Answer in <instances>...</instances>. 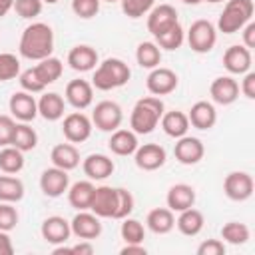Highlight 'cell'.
Here are the masks:
<instances>
[{
	"label": "cell",
	"mask_w": 255,
	"mask_h": 255,
	"mask_svg": "<svg viewBox=\"0 0 255 255\" xmlns=\"http://www.w3.org/2000/svg\"><path fill=\"white\" fill-rule=\"evenodd\" d=\"M161 128L163 131L169 135V137H181L187 133L189 129V120H187V114L179 112V110H171V112H163L161 116Z\"/></svg>",
	"instance_id": "31"
},
{
	"label": "cell",
	"mask_w": 255,
	"mask_h": 255,
	"mask_svg": "<svg viewBox=\"0 0 255 255\" xmlns=\"http://www.w3.org/2000/svg\"><path fill=\"white\" fill-rule=\"evenodd\" d=\"M8 108H10V116L18 122H32L36 116H38V102L34 100V96L30 92H14L10 96V102H8Z\"/></svg>",
	"instance_id": "15"
},
{
	"label": "cell",
	"mask_w": 255,
	"mask_h": 255,
	"mask_svg": "<svg viewBox=\"0 0 255 255\" xmlns=\"http://www.w3.org/2000/svg\"><path fill=\"white\" fill-rule=\"evenodd\" d=\"M145 253H147V249L141 243H126L120 249V255H145Z\"/></svg>",
	"instance_id": "51"
},
{
	"label": "cell",
	"mask_w": 255,
	"mask_h": 255,
	"mask_svg": "<svg viewBox=\"0 0 255 255\" xmlns=\"http://www.w3.org/2000/svg\"><path fill=\"white\" fill-rule=\"evenodd\" d=\"M165 159H167V153L159 143H143V145H137V149L133 151V161L143 171L159 169L165 163Z\"/></svg>",
	"instance_id": "16"
},
{
	"label": "cell",
	"mask_w": 255,
	"mask_h": 255,
	"mask_svg": "<svg viewBox=\"0 0 255 255\" xmlns=\"http://www.w3.org/2000/svg\"><path fill=\"white\" fill-rule=\"evenodd\" d=\"M139 141H137V133H133L131 129H116L112 131L110 135V141H108V147L112 149V153L116 155H133V151L137 149Z\"/></svg>",
	"instance_id": "25"
},
{
	"label": "cell",
	"mask_w": 255,
	"mask_h": 255,
	"mask_svg": "<svg viewBox=\"0 0 255 255\" xmlns=\"http://www.w3.org/2000/svg\"><path fill=\"white\" fill-rule=\"evenodd\" d=\"M66 102L58 92H48L38 100V116L48 122H58L64 118Z\"/></svg>",
	"instance_id": "26"
},
{
	"label": "cell",
	"mask_w": 255,
	"mask_h": 255,
	"mask_svg": "<svg viewBox=\"0 0 255 255\" xmlns=\"http://www.w3.org/2000/svg\"><path fill=\"white\" fill-rule=\"evenodd\" d=\"M66 102L76 110H86L94 102V86L88 80H72L66 84Z\"/></svg>",
	"instance_id": "19"
},
{
	"label": "cell",
	"mask_w": 255,
	"mask_h": 255,
	"mask_svg": "<svg viewBox=\"0 0 255 255\" xmlns=\"http://www.w3.org/2000/svg\"><path fill=\"white\" fill-rule=\"evenodd\" d=\"M173 155H175V159L181 165H195L205 155L203 141L199 137H193V135H187L185 133V135L177 137V141L173 145Z\"/></svg>",
	"instance_id": "10"
},
{
	"label": "cell",
	"mask_w": 255,
	"mask_h": 255,
	"mask_svg": "<svg viewBox=\"0 0 255 255\" xmlns=\"http://www.w3.org/2000/svg\"><path fill=\"white\" fill-rule=\"evenodd\" d=\"M177 84H179L177 74L173 70L161 68V66L153 68L149 72V76L145 78V88L151 96H167L177 88Z\"/></svg>",
	"instance_id": "12"
},
{
	"label": "cell",
	"mask_w": 255,
	"mask_h": 255,
	"mask_svg": "<svg viewBox=\"0 0 255 255\" xmlns=\"http://www.w3.org/2000/svg\"><path fill=\"white\" fill-rule=\"evenodd\" d=\"M135 60H137V64L141 68L153 70L161 62V48L155 42H141L135 48Z\"/></svg>",
	"instance_id": "35"
},
{
	"label": "cell",
	"mask_w": 255,
	"mask_h": 255,
	"mask_svg": "<svg viewBox=\"0 0 255 255\" xmlns=\"http://www.w3.org/2000/svg\"><path fill=\"white\" fill-rule=\"evenodd\" d=\"M98 52L96 48L88 46V44H78L68 52V66L76 72H90L94 70L100 62H98Z\"/></svg>",
	"instance_id": "22"
},
{
	"label": "cell",
	"mask_w": 255,
	"mask_h": 255,
	"mask_svg": "<svg viewBox=\"0 0 255 255\" xmlns=\"http://www.w3.org/2000/svg\"><path fill=\"white\" fill-rule=\"evenodd\" d=\"M120 2H122V12L128 18H141L155 6V0H120Z\"/></svg>",
	"instance_id": "41"
},
{
	"label": "cell",
	"mask_w": 255,
	"mask_h": 255,
	"mask_svg": "<svg viewBox=\"0 0 255 255\" xmlns=\"http://www.w3.org/2000/svg\"><path fill=\"white\" fill-rule=\"evenodd\" d=\"M185 40L193 52L207 54L213 50V46L217 42V28L209 20H195V22H191V26L187 30Z\"/></svg>",
	"instance_id": "5"
},
{
	"label": "cell",
	"mask_w": 255,
	"mask_h": 255,
	"mask_svg": "<svg viewBox=\"0 0 255 255\" xmlns=\"http://www.w3.org/2000/svg\"><path fill=\"white\" fill-rule=\"evenodd\" d=\"M70 187V175L66 169H60L56 165L48 167L40 175V189L46 197H60Z\"/></svg>",
	"instance_id": "13"
},
{
	"label": "cell",
	"mask_w": 255,
	"mask_h": 255,
	"mask_svg": "<svg viewBox=\"0 0 255 255\" xmlns=\"http://www.w3.org/2000/svg\"><path fill=\"white\" fill-rule=\"evenodd\" d=\"M42 8H44L42 0H14V10L24 20H32V18L40 16Z\"/></svg>",
	"instance_id": "44"
},
{
	"label": "cell",
	"mask_w": 255,
	"mask_h": 255,
	"mask_svg": "<svg viewBox=\"0 0 255 255\" xmlns=\"http://www.w3.org/2000/svg\"><path fill=\"white\" fill-rule=\"evenodd\" d=\"M116 191H118V207H116L114 219L129 217V213L133 211V205H135V199H133L131 191H128L126 187H116Z\"/></svg>",
	"instance_id": "43"
},
{
	"label": "cell",
	"mask_w": 255,
	"mask_h": 255,
	"mask_svg": "<svg viewBox=\"0 0 255 255\" xmlns=\"http://www.w3.org/2000/svg\"><path fill=\"white\" fill-rule=\"evenodd\" d=\"M209 96L219 106H229L239 98V84L231 76H219L209 86Z\"/></svg>",
	"instance_id": "20"
},
{
	"label": "cell",
	"mask_w": 255,
	"mask_h": 255,
	"mask_svg": "<svg viewBox=\"0 0 255 255\" xmlns=\"http://www.w3.org/2000/svg\"><path fill=\"white\" fill-rule=\"evenodd\" d=\"M50 159H52V165L60 167V169H66V171H72L80 165V151L74 143H58L52 147V153H50Z\"/></svg>",
	"instance_id": "27"
},
{
	"label": "cell",
	"mask_w": 255,
	"mask_h": 255,
	"mask_svg": "<svg viewBox=\"0 0 255 255\" xmlns=\"http://www.w3.org/2000/svg\"><path fill=\"white\" fill-rule=\"evenodd\" d=\"M14 118L12 116H6V114H0V147L4 145H10V139H12V131H14Z\"/></svg>",
	"instance_id": "47"
},
{
	"label": "cell",
	"mask_w": 255,
	"mask_h": 255,
	"mask_svg": "<svg viewBox=\"0 0 255 255\" xmlns=\"http://www.w3.org/2000/svg\"><path fill=\"white\" fill-rule=\"evenodd\" d=\"M203 225H205V217H203V213H201L199 209H195V207H187V209L179 211V217L175 219V227H177L179 233L185 235V237H195V235H199L201 229H203Z\"/></svg>",
	"instance_id": "28"
},
{
	"label": "cell",
	"mask_w": 255,
	"mask_h": 255,
	"mask_svg": "<svg viewBox=\"0 0 255 255\" xmlns=\"http://www.w3.org/2000/svg\"><path fill=\"white\" fill-rule=\"evenodd\" d=\"M20 56L26 60L40 62L54 52V30L44 22H32L24 28L18 44Z\"/></svg>",
	"instance_id": "1"
},
{
	"label": "cell",
	"mask_w": 255,
	"mask_h": 255,
	"mask_svg": "<svg viewBox=\"0 0 255 255\" xmlns=\"http://www.w3.org/2000/svg\"><path fill=\"white\" fill-rule=\"evenodd\" d=\"M175 24H179V18H177V10L171 4H159L147 12V32L153 38L173 28Z\"/></svg>",
	"instance_id": "9"
},
{
	"label": "cell",
	"mask_w": 255,
	"mask_h": 255,
	"mask_svg": "<svg viewBox=\"0 0 255 255\" xmlns=\"http://www.w3.org/2000/svg\"><path fill=\"white\" fill-rule=\"evenodd\" d=\"M94 70L96 72L92 78V86L100 92H110V90L122 88L129 82V76H131L129 66L120 58H106Z\"/></svg>",
	"instance_id": "3"
},
{
	"label": "cell",
	"mask_w": 255,
	"mask_h": 255,
	"mask_svg": "<svg viewBox=\"0 0 255 255\" xmlns=\"http://www.w3.org/2000/svg\"><path fill=\"white\" fill-rule=\"evenodd\" d=\"M189 126H193L195 129H211L217 122V112L215 106L207 100H199L191 106L189 114H187Z\"/></svg>",
	"instance_id": "23"
},
{
	"label": "cell",
	"mask_w": 255,
	"mask_h": 255,
	"mask_svg": "<svg viewBox=\"0 0 255 255\" xmlns=\"http://www.w3.org/2000/svg\"><path fill=\"white\" fill-rule=\"evenodd\" d=\"M253 0H227L223 12L217 20V30L223 34H235L239 32L247 22L253 18Z\"/></svg>",
	"instance_id": "4"
},
{
	"label": "cell",
	"mask_w": 255,
	"mask_h": 255,
	"mask_svg": "<svg viewBox=\"0 0 255 255\" xmlns=\"http://www.w3.org/2000/svg\"><path fill=\"white\" fill-rule=\"evenodd\" d=\"M72 253H74V255H92V253H94V245H92V241L82 239L80 243L72 245Z\"/></svg>",
	"instance_id": "53"
},
{
	"label": "cell",
	"mask_w": 255,
	"mask_h": 255,
	"mask_svg": "<svg viewBox=\"0 0 255 255\" xmlns=\"http://www.w3.org/2000/svg\"><path fill=\"white\" fill-rule=\"evenodd\" d=\"M10 145L18 147L20 151H32L38 145V133H36V129L30 124H26V122L16 124L14 126V131H12Z\"/></svg>",
	"instance_id": "32"
},
{
	"label": "cell",
	"mask_w": 255,
	"mask_h": 255,
	"mask_svg": "<svg viewBox=\"0 0 255 255\" xmlns=\"http://www.w3.org/2000/svg\"><path fill=\"white\" fill-rule=\"evenodd\" d=\"M92 129H94V124H92V118H88L86 114L82 112H72L64 118V124H62V131H64V137L70 141V143H84L90 135H92Z\"/></svg>",
	"instance_id": "7"
},
{
	"label": "cell",
	"mask_w": 255,
	"mask_h": 255,
	"mask_svg": "<svg viewBox=\"0 0 255 255\" xmlns=\"http://www.w3.org/2000/svg\"><path fill=\"white\" fill-rule=\"evenodd\" d=\"M18 82H20L22 90H24V92H30V94H40V92L46 90V86H44L42 80L38 78L34 66L28 68V70H24V72H20V74H18Z\"/></svg>",
	"instance_id": "42"
},
{
	"label": "cell",
	"mask_w": 255,
	"mask_h": 255,
	"mask_svg": "<svg viewBox=\"0 0 255 255\" xmlns=\"http://www.w3.org/2000/svg\"><path fill=\"white\" fill-rule=\"evenodd\" d=\"M12 253H14V245L8 231H0V255H12Z\"/></svg>",
	"instance_id": "52"
},
{
	"label": "cell",
	"mask_w": 255,
	"mask_h": 255,
	"mask_svg": "<svg viewBox=\"0 0 255 255\" xmlns=\"http://www.w3.org/2000/svg\"><path fill=\"white\" fill-rule=\"evenodd\" d=\"M118 207V191L110 185H100L94 189L90 211L96 213L100 219H114Z\"/></svg>",
	"instance_id": "11"
},
{
	"label": "cell",
	"mask_w": 255,
	"mask_h": 255,
	"mask_svg": "<svg viewBox=\"0 0 255 255\" xmlns=\"http://www.w3.org/2000/svg\"><path fill=\"white\" fill-rule=\"evenodd\" d=\"M197 255H225V243L221 239H205L197 247Z\"/></svg>",
	"instance_id": "48"
},
{
	"label": "cell",
	"mask_w": 255,
	"mask_h": 255,
	"mask_svg": "<svg viewBox=\"0 0 255 255\" xmlns=\"http://www.w3.org/2000/svg\"><path fill=\"white\" fill-rule=\"evenodd\" d=\"M70 229L78 239L92 241V239H98L102 235V221L96 213L84 209V211H78L74 215V219L70 221Z\"/></svg>",
	"instance_id": "14"
},
{
	"label": "cell",
	"mask_w": 255,
	"mask_h": 255,
	"mask_svg": "<svg viewBox=\"0 0 255 255\" xmlns=\"http://www.w3.org/2000/svg\"><path fill=\"white\" fill-rule=\"evenodd\" d=\"M44 4H56V2H60V0H42Z\"/></svg>",
	"instance_id": "56"
},
{
	"label": "cell",
	"mask_w": 255,
	"mask_h": 255,
	"mask_svg": "<svg viewBox=\"0 0 255 255\" xmlns=\"http://www.w3.org/2000/svg\"><path fill=\"white\" fill-rule=\"evenodd\" d=\"M183 4H189V6H195V4H199V2H203V0H181Z\"/></svg>",
	"instance_id": "55"
},
{
	"label": "cell",
	"mask_w": 255,
	"mask_h": 255,
	"mask_svg": "<svg viewBox=\"0 0 255 255\" xmlns=\"http://www.w3.org/2000/svg\"><path fill=\"white\" fill-rule=\"evenodd\" d=\"M203 2H211V4H217V2H223V0H203Z\"/></svg>",
	"instance_id": "57"
},
{
	"label": "cell",
	"mask_w": 255,
	"mask_h": 255,
	"mask_svg": "<svg viewBox=\"0 0 255 255\" xmlns=\"http://www.w3.org/2000/svg\"><path fill=\"white\" fill-rule=\"evenodd\" d=\"M253 177L247 171H231L223 179V191L231 201H247L253 195Z\"/></svg>",
	"instance_id": "8"
},
{
	"label": "cell",
	"mask_w": 255,
	"mask_h": 255,
	"mask_svg": "<svg viewBox=\"0 0 255 255\" xmlns=\"http://www.w3.org/2000/svg\"><path fill=\"white\" fill-rule=\"evenodd\" d=\"M24 167V151L14 145H4L0 149V171L2 173H18Z\"/></svg>",
	"instance_id": "36"
},
{
	"label": "cell",
	"mask_w": 255,
	"mask_h": 255,
	"mask_svg": "<svg viewBox=\"0 0 255 255\" xmlns=\"http://www.w3.org/2000/svg\"><path fill=\"white\" fill-rule=\"evenodd\" d=\"M251 62H253L251 50L245 48V46H239V44L229 46L223 54V68L229 74H235V76H243L245 72H249Z\"/></svg>",
	"instance_id": "18"
},
{
	"label": "cell",
	"mask_w": 255,
	"mask_h": 255,
	"mask_svg": "<svg viewBox=\"0 0 255 255\" xmlns=\"http://www.w3.org/2000/svg\"><path fill=\"white\" fill-rule=\"evenodd\" d=\"M20 74V60L10 52H0V82H8L18 78Z\"/></svg>",
	"instance_id": "40"
},
{
	"label": "cell",
	"mask_w": 255,
	"mask_h": 255,
	"mask_svg": "<svg viewBox=\"0 0 255 255\" xmlns=\"http://www.w3.org/2000/svg\"><path fill=\"white\" fill-rule=\"evenodd\" d=\"M124 120V112L120 108L118 102L112 100H104L100 104H96L94 112H92V124L100 129V131H116L122 126Z\"/></svg>",
	"instance_id": "6"
},
{
	"label": "cell",
	"mask_w": 255,
	"mask_h": 255,
	"mask_svg": "<svg viewBox=\"0 0 255 255\" xmlns=\"http://www.w3.org/2000/svg\"><path fill=\"white\" fill-rule=\"evenodd\" d=\"M183 42H185V32H183L181 24H175L173 28H169V30H165L163 34L155 36V44H157L159 48H163V50H169V52L181 48Z\"/></svg>",
	"instance_id": "38"
},
{
	"label": "cell",
	"mask_w": 255,
	"mask_h": 255,
	"mask_svg": "<svg viewBox=\"0 0 255 255\" xmlns=\"http://www.w3.org/2000/svg\"><path fill=\"white\" fill-rule=\"evenodd\" d=\"M40 233H42V237H44L46 243H50V245H62L72 235L70 221L64 219L62 215H50V217H46L42 221Z\"/></svg>",
	"instance_id": "17"
},
{
	"label": "cell",
	"mask_w": 255,
	"mask_h": 255,
	"mask_svg": "<svg viewBox=\"0 0 255 255\" xmlns=\"http://www.w3.org/2000/svg\"><path fill=\"white\" fill-rule=\"evenodd\" d=\"M34 70H36L38 78L42 80V84H44V86H50V84H54L56 80H60V76H62V72H64V64H62V60H58V58H54V56H48V58L40 60V62L34 66Z\"/></svg>",
	"instance_id": "33"
},
{
	"label": "cell",
	"mask_w": 255,
	"mask_h": 255,
	"mask_svg": "<svg viewBox=\"0 0 255 255\" xmlns=\"http://www.w3.org/2000/svg\"><path fill=\"white\" fill-rule=\"evenodd\" d=\"M22 197H24V183H22V179H18V177H14L10 173L0 175V201L18 203Z\"/></svg>",
	"instance_id": "34"
},
{
	"label": "cell",
	"mask_w": 255,
	"mask_h": 255,
	"mask_svg": "<svg viewBox=\"0 0 255 255\" xmlns=\"http://www.w3.org/2000/svg\"><path fill=\"white\" fill-rule=\"evenodd\" d=\"M239 92L247 98V100H255V72H245L243 80H241V88Z\"/></svg>",
	"instance_id": "49"
},
{
	"label": "cell",
	"mask_w": 255,
	"mask_h": 255,
	"mask_svg": "<svg viewBox=\"0 0 255 255\" xmlns=\"http://www.w3.org/2000/svg\"><path fill=\"white\" fill-rule=\"evenodd\" d=\"M145 223H147V229L153 231L155 235H165L175 227V215L169 207H155L147 213Z\"/></svg>",
	"instance_id": "30"
},
{
	"label": "cell",
	"mask_w": 255,
	"mask_h": 255,
	"mask_svg": "<svg viewBox=\"0 0 255 255\" xmlns=\"http://www.w3.org/2000/svg\"><path fill=\"white\" fill-rule=\"evenodd\" d=\"M120 235L126 243H143L145 239V227L131 217H124V223L120 227Z\"/></svg>",
	"instance_id": "39"
},
{
	"label": "cell",
	"mask_w": 255,
	"mask_h": 255,
	"mask_svg": "<svg viewBox=\"0 0 255 255\" xmlns=\"http://www.w3.org/2000/svg\"><path fill=\"white\" fill-rule=\"evenodd\" d=\"M251 237V231L245 223H239V221H227L223 227H221V239L231 243V245H243L247 243Z\"/></svg>",
	"instance_id": "37"
},
{
	"label": "cell",
	"mask_w": 255,
	"mask_h": 255,
	"mask_svg": "<svg viewBox=\"0 0 255 255\" xmlns=\"http://www.w3.org/2000/svg\"><path fill=\"white\" fill-rule=\"evenodd\" d=\"M243 46L245 48H255V22H247L243 28Z\"/></svg>",
	"instance_id": "50"
},
{
	"label": "cell",
	"mask_w": 255,
	"mask_h": 255,
	"mask_svg": "<svg viewBox=\"0 0 255 255\" xmlns=\"http://www.w3.org/2000/svg\"><path fill=\"white\" fill-rule=\"evenodd\" d=\"M94 189H96V185L92 183V179H84V181L72 183V185L68 187V201H70V205H72L74 209H78V211L90 209Z\"/></svg>",
	"instance_id": "29"
},
{
	"label": "cell",
	"mask_w": 255,
	"mask_h": 255,
	"mask_svg": "<svg viewBox=\"0 0 255 255\" xmlns=\"http://www.w3.org/2000/svg\"><path fill=\"white\" fill-rule=\"evenodd\" d=\"M82 169L84 173L88 175V179L92 181H102V179H108L116 165H114V159L108 157L106 153H90L84 161H82Z\"/></svg>",
	"instance_id": "21"
},
{
	"label": "cell",
	"mask_w": 255,
	"mask_h": 255,
	"mask_svg": "<svg viewBox=\"0 0 255 255\" xmlns=\"http://www.w3.org/2000/svg\"><path fill=\"white\" fill-rule=\"evenodd\" d=\"M104 2H110L112 4V2H120V0H104Z\"/></svg>",
	"instance_id": "58"
},
{
	"label": "cell",
	"mask_w": 255,
	"mask_h": 255,
	"mask_svg": "<svg viewBox=\"0 0 255 255\" xmlns=\"http://www.w3.org/2000/svg\"><path fill=\"white\" fill-rule=\"evenodd\" d=\"M18 225V211L14 203L0 201V231H12Z\"/></svg>",
	"instance_id": "46"
},
{
	"label": "cell",
	"mask_w": 255,
	"mask_h": 255,
	"mask_svg": "<svg viewBox=\"0 0 255 255\" xmlns=\"http://www.w3.org/2000/svg\"><path fill=\"white\" fill-rule=\"evenodd\" d=\"M14 8V0H0V18H4Z\"/></svg>",
	"instance_id": "54"
},
{
	"label": "cell",
	"mask_w": 255,
	"mask_h": 255,
	"mask_svg": "<svg viewBox=\"0 0 255 255\" xmlns=\"http://www.w3.org/2000/svg\"><path fill=\"white\" fill-rule=\"evenodd\" d=\"M165 203L167 207L175 213L187 209V207H193L195 205V189L187 183H175L167 189V195H165Z\"/></svg>",
	"instance_id": "24"
},
{
	"label": "cell",
	"mask_w": 255,
	"mask_h": 255,
	"mask_svg": "<svg viewBox=\"0 0 255 255\" xmlns=\"http://www.w3.org/2000/svg\"><path fill=\"white\" fill-rule=\"evenodd\" d=\"M165 112V106L161 102L159 96H145V98H139L129 114V128L133 133H139V135H145V133H151L161 116Z\"/></svg>",
	"instance_id": "2"
},
{
	"label": "cell",
	"mask_w": 255,
	"mask_h": 255,
	"mask_svg": "<svg viewBox=\"0 0 255 255\" xmlns=\"http://www.w3.org/2000/svg\"><path fill=\"white\" fill-rule=\"evenodd\" d=\"M100 2L102 0H72V12L82 20H90L100 12Z\"/></svg>",
	"instance_id": "45"
}]
</instances>
